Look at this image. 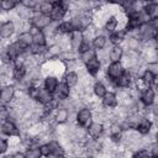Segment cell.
Masks as SVG:
<instances>
[{
    "label": "cell",
    "mask_w": 158,
    "mask_h": 158,
    "mask_svg": "<svg viewBox=\"0 0 158 158\" xmlns=\"http://www.w3.org/2000/svg\"><path fill=\"white\" fill-rule=\"evenodd\" d=\"M32 27H36L38 30H43L46 27H48L52 23V19L49 15H43V14H37L35 16H32V19L30 20Z\"/></svg>",
    "instance_id": "1"
},
{
    "label": "cell",
    "mask_w": 158,
    "mask_h": 158,
    "mask_svg": "<svg viewBox=\"0 0 158 158\" xmlns=\"http://www.w3.org/2000/svg\"><path fill=\"white\" fill-rule=\"evenodd\" d=\"M93 120V114L91 110L88 107H81L78 112H77V123L81 127H88L91 123Z\"/></svg>",
    "instance_id": "2"
},
{
    "label": "cell",
    "mask_w": 158,
    "mask_h": 158,
    "mask_svg": "<svg viewBox=\"0 0 158 158\" xmlns=\"http://www.w3.org/2000/svg\"><path fill=\"white\" fill-rule=\"evenodd\" d=\"M123 73H125V69H123V67H122V64H121L120 62H117V63H110V64L107 65V68H106V75H107L110 79L115 80V81H116Z\"/></svg>",
    "instance_id": "3"
},
{
    "label": "cell",
    "mask_w": 158,
    "mask_h": 158,
    "mask_svg": "<svg viewBox=\"0 0 158 158\" xmlns=\"http://www.w3.org/2000/svg\"><path fill=\"white\" fill-rule=\"evenodd\" d=\"M53 5H54V9H53V11L51 12L49 16H51L52 21L59 22L60 20L64 19V16H65V14H67V9L63 6L62 1H56V2H53Z\"/></svg>",
    "instance_id": "4"
},
{
    "label": "cell",
    "mask_w": 158,
    "mask_h": 158,
    "mask_svg": "<svg viewBox=\"0 0 158 158\" xmlns=\"http://www.w3.org/2000/svg\"><path fill=\"white\" fill-rule=\"evenodd\" d=\"M69 38H70V46H72V49L78 52L81 43L84 42V33L80 31V30H74L70 35H69Z\"/></svg>",
    "instance_id": "5"
},
{
    "label": "cell",
    "mask_w": 158,
    "mask_h": 158,
    "mask_svg": "<svg viewBox=\"0 0 158 158\" xmlns=\"http://www.w3.org/2000/svg\"><path fill=\"white\" fill-rule=\"evenodd\" d=\"M15 86L14 85H4V88H2V90H1V96H0V99H1V104H2V106H5L6 104H10L12 100H14V98H15Z\"/></svg>",
    "instance_id": "6"
},
{
    "label": "cell",
    "mask_w": 158,
    "mask_h": 158,
    "mask_svg": "<svg viewBox=\"0 0 158 158\" xmlns=\"http://www.w3.org/2000/svg\"><path fill=\"white\" fill-rule=\"evenodd\" d=\"M86 132H88V136L93 139H96L98 137H100L104 132V125L100 123V122H91L88 127H86Z\"/></svg>",
    "instance_id": "7"
},
{
    "label": "cell",
    "mask_w": 158,
    "mask_h": 158,
    "mask_svg": "<svg viewBox=\"0 0 158 158\" xmlns=\"http://www.w3.org/2000/svg\"><path fill=\"white\" fill-rule=\"evenodd\" d=\"M16 42L22 47V49H27L33 44V36L31 32H22L17 36Z\"/></svg>",
    "instance_id": "8"
},
{
    "label": "cell",
    "mask_w": 158,
    "mask_h": 158,
    "mask_svg": "<svg viewBox=\"0 0 158 158\" xmlns=\"http://www.w3.org/2000/svg\"><path fill=\"white\" fill-rule=\"evenodd\" d=\"M54 99L59 100V101H63V100H67L70 98V88L65 84V83H59L56 93H54Z\"/></svg>",
    "instance_id": "9"
},
{
    "label": "cell",
    "mask_w": 158,
    "mask_h": 158,
    "mask_svg": "<svg viewBox=\"0 0 158 158\" xmlns=\"http://www.w3.org/2000/svg\"><path fill=\"white\" fill-rule=\"evenodd\" d=\"M156 99V93L152 88H146L144 90L141 91V96H139V100L144 105V106H149L153 104Z\"/></svg>",
    "instance_id": "10"
},
{
    "label": "cell",
    "mask_w": 158,
    "mask_h": 158,
    "mask_svg": "<svg viewBox=\"0 0 158 158\" xmlns=\"http://www.w3.org/2000/svg\"><path fill=\"white\" fill-rule=\"evenodd\" d=\"M1 132L4 135L10 136V137L11 136H16V135H19V127L16 126V123L12 120H6L1 125Z\"/></svg>",
    "instance_id": "11"
},
{
    "label": "cell",
    "mask_w": 158,
    "mask_h": 158,
    "mask_svg": "<svg viewBox=\"0 0 158 158\" xmlns=\"http://www.w3.org/2000/svg\"><path fill=\"white\" fill-rule=\"evenodd\" d=\"M53 99L54 98H53V94L51 91H48L44 88H40V93H38V96H37V100L36 101H38L41 105L46 106V105L51 104L53 101Z\"/></svg>",
    "instance_id": "12"
},
{
    "label": "cell",
    "mask_w": 158,
    "mask_h": 158,
    "mask_svg": "<svg viewBox=\"0 0 158 158\" xmlns=\"http://www.w3.org/2000/svg\"><path fill=\"white\" fill-rule=\"evenodd\" d=\"M16 31L15 28V23L12 21H5L1 23V27H0V35L2 38H9L14 35V32Z\"/></svg>",
    "instance_id": "13"
},
{
    "label": "cell",
    "mask_w": 158,
    "mask_h": 158,
    "mask_svg": "<svg viewBox=\"0 0 158 158\" xmlns=\"http://www.w3.org/2000/svg\"><path fill=\"white\" fill-rule=\"evenodd\" d=\"M30 32L33 36V44H36V46H46L47 38H46V33L43 31H41V30L36 28V27H32Z\"/></svg>",
    "instance_id": "14"
},
{
    "label": "cell",
    "mask_w": 158,
    "mask_h": 158,
    "mask_svg": "<svg viewBox=\"0 0 158 158\" xmlns=\"http://www.w3.org/2000/svg\"><path fill=\"white\" fill-rule=\"evenodd\" d=\"M123 57V48L121 46H112L110 48V52H109V59L111 60V63H117V62H121Z\"/></svg>",
    "instance_id": "15"
},
{
    "label": "cell",
    "mask_w": 158,
    "mask_h": 158,
    "mask_svg": "<svg viewBox=\"0 0 158 158\" xmlns=\"http://www.w3.org/2000/svg\"><path fill=\"white\" fill-rule=\"evenodd\" d=\"M132 81H133V75L127 70V72H125V73L116 80V85H117V88H125V89H127V88L131 86Z\"/></svg>",
    "instance_id": "16"
},
{
    "label": "cell",
    "mask_w": 158,
    "mask_h": 158,
    "mask_svg": "<svg viewBox=\"0 0 158 158\" xmlns=\"http://www.w3.org/2000/svg\"><path fill=\"white\" fill-rule=\"evenodd\" d=\"M69 118V110L65 109V107H62L59 106L56 111H54V121L59 125L62 123H65Z\"/></svg>",
    "instance_id": "17"
},
{
    "label": "cell",
    "mask_w": 158,
    "mask_h": 158,
    "mask_svg": "<svg viewBox=\"0 0 158 158\" xmlns=\"http://www.w3.org/2000/svg\"><path fill=\"white\" fill-rule=\"evenodd\" d=\"M125 44L126 47L128 48V51H133V52H138L139 48H142V42L139 38L137 37H133V36H130L128 38H126L125 41Z\"/></svg>",
    "instance_id": "18"
},
{
    "label": "cell",
    "mask_w": 158,
    "mask_h": 158,
    "mask_svg": "<svg viewBox=\"0 0 158 158\" xmlns=\"http://www.w3.org/2000/svg\"><path fill=\"white\" fill-rule=\"evenodd\" d=\"M100 67H101V62H100L96 57L93 58L91 60H89V62L85 64L86 72H88L90 75H96V74L100 72Z\"/></svg>",
    "instance_id": "19"
},
{
    "label": "cell",
    "mask_w": 158,
    "mask_h": 158,
    "mask_svg": "<svg viewBox=\"0 0 158 158\" xmlns=\"http://www.w3.org/2000/svg\"><path fill=\"white\" fill-rule=\"evenodd\" d=\"M44 89H47L48 91H51L52 94L56 93L59 83H58V79L56 75H47V78L44 79Z\"/></svg>",
    "instance_id": "20"
},
{
    "label": "cell",
    "mask_w": 158,
    "mask_h": 158,
    "mask_svg": "<svg viewBox=\"0 0 158 158\" xmlns=\"http://www.w3.org/2000/svg\"><path fill=\"white\" fill-rule=\"evenodd\" d=\"M117 102H118L117 96H116V94L112 93V91H109V93L102 98V105L106 106V107L115 109V107L117 106Z\"/></svg>",
    "instance_id": "21"
},
{
    "label": "cell",
    "mask_w": 158,
    "mask_h": 158,
    "mask_svg": "<svg viewBox=\"0 0 158 158\" xmlns=\"http://www.w3.org/2000/svg\"><path fill=\"white\" fill-rule=\"evenodd\" d=\"M125 36H126V31H125V30H118V31L111 33V35L109 36V40H110V42H111L114 46H120V43H122V42L126 40Z\"/></svg>",
    "instance_id": "22"
},
{
    "label": "cell",
    "mask_w": 158,
    "mask_h": 158,
    "mask_svg": "<svg viewBox=\"0 0 158 158\" xmlns=\"http://www.w3.org/2000/svg\"><path fill=\"white\" fill-rule=\"evenodd\" d=\"M78 81H79V75L77 74V72H68L64 75V83L70 89H74L78 85Z\"/></svg>",
    "instance_id": "23"
},
{
    "label": "cell",
    "mask_w": 158,
    "mask_h": 158,
    "mask_svg": "<svg viewBox=\"0 0 158 158\" xmlns=\"http://www.w3.org/2000/svg\"><path fill=\"white\" fill-rule=\"evenodd\" d=\"M152 127H153V123H152L148 118H142L136 130H137L142 136H144V135H148V133L151 132Z\"/></svg>",
    "instance_id": "24"
},
{
    "label": "cell",
    "mask_w": 158,
    "mask_h": 158,
    "mask_svg": "<svg viewBox=\"0 0 158 158\" xmlns=\"http://www.w3.org/2000/svg\"><path fill=\"white\" fill-rule=\"evenodd\" d=\"M93 91H94V95L96 98H104L106 94H107V88L104 83L101 81H96L93 86Z\"/></svg>",
    "instance_id": "25"
},
{
    "label": "cell",
    "mask_w": 158,
    "mask_h": 158,
    "mask_svg": "<svg viewBox=\"0 0 158 158\" xmlns=\"http://www.w3.org/2000/svg\"><path fill=\"white\" fill-rule=\"evenodd\" d=\"M117 26H118V21H117V19H116L115 16H110L109 20L106 21V23L104 25L105 31H106L107 33H110V35L114 33V32H116Z\"/></svg>",
    "instance_id": "26"
},
{
    "label": "cell",
    "mask_w": 158,
    "mask_h": 158,
    "mask_svg": "<svg viewBox=\"0 0 158 158\" xmlns=\"http://www.w3.org/2000/svg\"><path fill=\"white\" fill-rule=\"evenodd\" d=\"M144 11L149 16V19H152V20L158 19V2H149V4H147L146 7H144Z\"/></svg>",
    "instance_id": "27"
},
{
    "label": "cell",
    "mask_w": 158,
    "mask_h": 158,
    "mask_svg": "<svg viewBox=\"0 0 158 158\" xmlns=\"http://www.w3.org/2000/svg\"><path fill=\"white\" fill-rule=\"evenodd\" d=\"M73 31H74V27L70 21L60 22L58 26V33H60V35H70Z\"/></svg>",
    "instance_id": "28"
},
{
    "label": "cell",
    "mask_w": 158,
    "mask_h": 158,
    "mask_svg": "<svg viewBox=\"0 0 158 158\" xmlns=\"http://www.w3.org/2000/svg\"><path fill=\"white\" fill-rule=\"evenodd\" d=\"M51 147V154H57V156H64V148L58 141H51L48 142Z\"/></svg>",
    "instance_id": "29"
},
{
    "label": "cell",
    "mask_w": 158,
    "mask_h": 158,
    "mask_svg": "<svg viewBox=\"0 0 158 158\" xmlns=\"http://www.w3.org/2000/svg\"><path fill=\"white\" fill-rule=\"evenodd\" d=\"M53 9H54L53 2H51V1H40V14L51 15Z\"/></svg>",
    "instance_id": "30"
},
{
    "label": "cell",
    "mask_w": 158,
    "mask_h": 158,
    "mask_svg": "<svg viewBox=\"0 0 158 158\" xmlns=\"http://www.w3.org/2000/svg\"><path fill=\"white\" fill-rule=\"evenodd\" d=\"M106 42H107V40H106V37L105 36H101V35H99V36H96L94 40H93V42H91V44L94 46V48H96V49H104L105 48V46H106Z\"/></svg>",
    "instance_id": "31"
},
{
    "label": "cell",
    "mask_w": 158,
    "mask_h": 158,
    "mask_svg": "<svg viewBox=\"0 0 158 158\" xmlns=\"http://www.w3.org/2000/svg\"><path fill=\"white\" fill-rule=\"evenodd\" d=\"M96 57V52L94 51V49H89V51H86V52H84V53H80V62L81 63H84V64H86L89 60H91L93 58H95Z\"/></svg>",
    "instance_id": "32"
},
{
    "label": "cell",
    "mask_w": 158,
    "mask_h": 158,
    "mask_svg": "<svg viewBox=\"0 0 158 158\" xmlns=\"http://www.w3.org/2000/svg\"><path fill=\"white\" fill-rule=\"evenodd\" d=\"M25 157L26 158H41L42 153L40 151V147H30L25 152Z\"/></svg>",
    "instance_id": "33"
},
{
    "label": "cell",
    "mask_w": 158,
    "mask_h": 158,
    "mask_svg": "<svg viewBox=\"0 0 158 158\" xmlns=\"http://www.w3.org/2000/svg\"><path fill=\"white\" fill-rule=\"evenodd\" d=\"M19 4H20V2H16V1H14V0H4V1H1L0 6H1L2 11L7 12V11L14 10V9H15V7H16Z\"/></svg>",
    "instance_id": "34"
},
{
    "label": "cell",
    "mask_w": 158,
    "mask_h": 158,
    "mask_svg": "<svg viewBox=\"0 0 158 158\" xmlns=\"http://www.w3.org/2000/svg\"><path fill=\"white\" fill-rule=\"evenodd\" d=\"M153 78H154V75H153L149 70H147V69H146V70L142 73V75H141L142 81H143V83H144V85H146V86H148V88H149V85L152 84Z\"/></svg>",
    "instance_id": "35"
},
{
    "label": "cell",
    "mask_w": 158,
    "mask_h": 158,
    "mask_svg": "<svg viewBox=\"0 0 158 158\" xmlns=\"http://www.w3.org/2000/svg\"><path fill=\"white\" fill-rule=\"evenodd\" d=\"M133 158H152V154L147 149H141L133 154Z\"/></svg>",
    "instance_id": "36"
},
{
    "label": "cell",
    "mask_w": 158,
    "mask_h": 158,
    "mask_svg": "<svg viewBox=\"0 0 158 158\" xmlns=\"http://www.w3.org/2000/svg\"><path fill=\"white\" fill-rule=\"evenodd\" d=\"M147 70H149L153 75H158V60L152 62V63H147Z\"/></svg>",
    "instance_id": "37"
},
{
    "label": "cell",
    "mask_w": 158,
    "mask_h": 158,
    "mask_svg": "<svg viewBox=\"0 0 158 158\" xmlns=\"http://www.w3.org/2000/svg\"><path fill=\"white\" fill-rule=\"evenodd\" d=\"M40 151H41L42 156H44V157H48V156L51 154V147H49L48 143H43V144H41V146H40Z\"/></svg>",
    "instance_id": "38"
},
{
    "label": "cell",
    "mask_w": 158,
    "mask_h": 158,
    "mask_svg": "<svg viewBox=\"0 0 158 158\" xmlns=\"http://www.w3.org/2000/svg\"><path fill=\"white\" fill-rule=\"evenodd\" d=\"M9 146H10V143H9V141L6 139V138H2L1 141H0V152L4 154L6 151H7V148H9Z\"/></svg>",
    "instance_id": "39"
},
{
    "label": "cell",
    "mask_w": 158,
    "mask_h": 158,
    "mask_svg": "<svg viewBox=\"0 0 158 158\" xmlns=\"http://www.w3.org/2000/svg\"><path fill=\"white\" fill-rule=\"evenodd\" d=\"M89 49H91V43L88 42V41H84V42L81 43L80 48H79V52H80V53H84V52H86V51H89Z\"/></svg>",
    "instance_id": "40"
},
{
    "label": "cell",
    "mask_w": 158,
    "mask_h": 158,
    "mask_svg": "<svg viewBox=\"0 0 158 158\" xmlns=\"http://www.w3.org/2000/svg\"><path fill=\"white\" fill-rule=\"evenodd\" d=\"M151 154H152V157L158 158V141L151 144Z\"/></svg>",
    "instance_id": "41"
},
{
    "label": "cell",
    "mask_w": 158,
    "mask_h": 158,
    "mask_svg": "<svg viewBox=\"0 0 158 158\" xmlns=\"http://www.w3.org/2000/svg\"><path fill=\"white\" fill-rule=\"evenodd\" d=\"M151 112L156 116V117H158V104H156V105H153V107L151 109Z\"/></svg>",
    "instance_id": "42"
},
{
    "label": "cell",
    "mask_w": 158,
    "mask_h": 158,
    "mask_svg": "<svg viewBox=\"0 0 158 158\" xmlns=\"http://www.w3.org/2000/svg\"><path fill=\"white\" fill-rule=\"evenodd\" d=\"M151 25L154 27V30L158 32V19H154V20H152V22H151Z\"/></svg>",
    "instance_id": "43"
},
{
    "label": "cell",
    "mask_w": 158,
    "mask_h": 158,
    "mask_svg": "<svg viewBox=\"0 0 158 158\" xmlns=\"http://www.w3.org/2000/svg\"><path fill=\"white\" fill-rule=\"evenodd\" d=\"M152 85H153L154 88H157V89H158V75H154L153 81H152Z\"/></svg>",
    "instance_id": "44"
},
{
    "label": "cell",
    "mask_w": 158,
    "mask_h": 158,
    "mask_svg": "<svg viewBox=\"0 0 158 158\" xmlns=\"http://www.w3.org/2000/svg\"><path fill=\"white\" fill-rule=\"evenodd\" d=\"M12 158H26V157H25V154H22L20 152H16L15 154H12Z\"/></svg>",
    "instance_id": "45"
},
{
    "label": "cell",
    "mask_w": 158,
    "mask_h": 158,
    "mask_svg": "<svg viewBox=\"0 0 158 158\" xmlns=\"http://www.w3.org/2000/svg\"><path fill=\"white\" fill-rule=\"evenodd\" d=\"M47 158H64V156H57V154H49Z\"/></svg>",
    "instance_id": "46"
},
{
    "label": "cell",
    "mask_w": 158,
    "mask_h": 158,
    "mask_svg": "<svg viewBox=\"0 0 158 158\" xmlns=\"http://www.w3.org/2000/svg\"><path fill=\"white\" fill-rule=\"evenodd\" d=\"M4 158H12V156H10V154H9V156H5Z\"/></svg>",
    "instance_id": "47"
},
{
    "label": "cell",
    "mask_w": 158,
    "mask_h": 158,
    "mask_svg": "<svg viewBox=\"0 0 158 158\" xmlns=\"http://www.w3.org/2000/svg\"><path fill=\"white\" fill-rule=\"evenodd\" d=\"M156 137H157V139H158V132H157V133H156Z\"/></svg>",
    "instance_id": "48"
},
{
    "label": "cell",
    "mask_w": 158,
    "mask_h": 158,
    "mask_svg": "<svg viewBox=\"0 0 158 158\" xmlns=\"http://www.w3.org/2000/svg\"><path fill=\"white\" fill-rule=\"evenodd\" d=\"M73 158H81V157H73Z\"/></svg>",
    "instance_id": "49"
},
{
    "label": "cell",
    "mask_w": 158,
    "mask_h": 158,
    "mask_svg": "<svg viewBox=\"0 0 158 158\" xmlns=\"http://www.w3.org/2000/svg\"><path fill=\"white\" fill-rule=\"evenodd\" d=\"M157 51H158V42H157Z\"/></svg>",
    "instance_id": "50"
},
{
    "label": "cell",
    "mask_w": 158,
    "mask_h": 158,
    "mask_svg": "<svg viewBox=\"0 0 158 158\" xmlns=\"http://www.w3.org/2000/svg\"><path fill=\"white\" fill-rule=\"evenodd\" d=\"M86 158H91V157H86Z\"/></svg>",
    "instance_id": "51"
}]
</instances>
